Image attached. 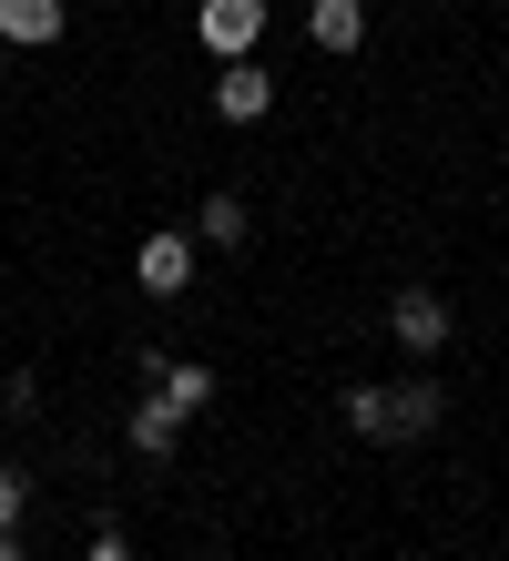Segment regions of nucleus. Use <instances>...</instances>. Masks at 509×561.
Here are the masks:
<instances>
[{
    "instance_id": "obj_1",
    "label": "nucleus",
    "mask_w": 509,
    "mask_h": 561,
    "mask_svg": "<svg viewBox=\"0 0 509 561\" xmlns=\"http://www.w3.org/2000/svg\"><path fill=\"white\" fill-rule=\"evenodd\" d=\"M449 419V399H438V378H397V388H347V428L357 439H428V428Z\"/></svg>"
},
{
    "instance_id": "obj_2",
    "label": "nucleus",
    "mask_w": 509,
    "mask_h": 561,
    "mask_svg": "<svg viewBox=\"0 0 509 561\" xmlns=\"http://www.w3.org/2000/svg\"><path fill=\"white\" fill-rule=\"evenodd\" d=\"M387 337L428 368V357L449 347V296H438V286H397V296H387Z\"/></svg>"
},
{
    "instance_id": "obj_3",
    "label": "nucleus",
    "mask_w": 509,
    "mask_h": 561,
    "mask_svg": "<svg viewBox=\"0 0 509 561\" xmlns=\"http://www.w3.org/2000/svg\"><path fill=\"white\" fill-rule=\"evenodd\" d=\"M194 42L215 51V61H255V42H265V0H204V11H194Z\"/></svg>"
},
{
    "instance_id": "obj_4",
    "label": "nucleus",
    "mask_w": 509,
    "mask_h": 561,
    "mask_svg": "<svg viewBox=\"0 0 509 561\" xmlns=\"http://www.w3.org/2000/svg\"><path fill=\"white\" fill-rule=\"evenodd\" d=\"M194 245H204V236H184V225H163V236H143V255H132V276H143V296H184V286H194Z\"/></svg>"
},
{
    "instance_id": "obj_5",
    "label": "nucleus",
    "mask_w": 509,
    "mask_h": 561,
    "mask_svg": "<svg viewBox=\"0 0 509 561\" xmlns=\"http://www.w3.org/2000/svg\"><path fill=\"white\" fill-rule=\"evenodd\" d=\"M215 113L224 123H265L276 113V72H265V61H224L215 72Z\"/></svg>"
},
{
    "instance_id": "obj_6",
    "label": "nucleus",
    "mask_w": 509,
    "mask_h": 561,
    "mask_svg": "<svg viewBox=\"0 0 509 561\" xmlns=\"http://www.w3.org/2000/svg\"><path fill=\"white\" fill-rule=\"evenodd\" d=\"M61 21H72L61 0H0V42H11V51H51Z\"/></svg>"
},
{
    "instance_id": "obj_7",
    "label": "nucleus",
    "mask_w": 509,
    "mask_h": 561,
    "mask_svg": "<svg viewBox=\"0 0 509 561\" xmlns=\"http://www.w3.org/2000/svg\"><path fill=\"white\" fill-rule=\"evenodd\" d=\"M123 439H132V459H163V449H174V439H184V409H174V399H163V388H143V409H132V419H123Z\"/></svg>"
},
{
    "instance_id": "obj_8",
    "label": "nucleus",
    "mask_w": 509,
    "mask_h": 561,
    "mask_svg": "<svg viewBox=\"0 0 509 561\" xmlns=\"http://www.w3.org/2000/svg\"><path fill=\"white\" fill-rule=\"evenodd\" d=\"M305 31H316V51H357L367 42V0H305Z\"/></svg>"
},
{
    "instance_id": "obj_9",
    "label": "nucleus",
    "mask_w": 509,
    "mask_h": 561,
    "mask_svg": "<svg viewBox=\"0 0 509 561\" xmlns=\"http://www.w3.org/2000/svg\"><path fill=\"white\" fill-rule=\"evenodd\" d=\"M194 236H204V245H245V236H255V205H245V194H204Z\"/></svg>"
},
{
    "instance_id": "obj_10",
    "label": "nucleus",
    "mask_w": 509,
    "mask_h": 561,
    "mask_svg": "<svg viewBox=\"0 0 509 561\" xmlns=\"http://www.w3.org/2000/svg\"><path fill=\"white\" fill-rule=\"evenodd\" d=\"M163 399H174V409L194 419L204 399H215V368H204V357H174V368H163Z\"/></svg>"
},
{
    "instance_id": "obj_11",
    "label": "nucleus",
    "mask_w": 509,
    "mask_h": 561,
    "mask_svg": "<svg viewBox=\"0 0 509 561\" xmlns=\"http://www.w3.org/2000/svg\"><path fill=\"white\" fill-rule=\"evenodd\" d=\"M21 501H31V480L11 470V459H0V531H21Z\"/></svg>"
},
{
    "instance_id": "obj_12",
    "label": "nucleus",
    "mask_w": 509,
    "mask_h": 561,
    "mask_svg": "<svg viewBox=\"0 0 509 561\" xmlns=\"http://www.w3.org/2000/svg\"><path fill=\"white\" fill-rule=\"evenodd\" d=\"M82 561H132V541L113 531V520H102V531H92V551H82Z\"/></svg>"
},
{
    "instance_id": "obj_13",
    "label": "nucleus",
    "mask_w": 509,
    "mask_h": 561,
    "mask_svg": "<svg viewBox=\"0 0 509 561\" xmlns=\"http://www.w3.org/2000/svg\"><path fill=\"white\" fill-rule=\"evenodd\" d=\"M0 561H21V531H0Z\"/></svg>"
},
{
    "instance_id": "obj_14",
    "label": "nucleus",
    "mask_w": 509,
    "mask_h": 561,
    "mask_svg": "<svg viewBox=\"0 0 509 561\" xmlns=\"http://www.w3.org/2000/svg\"><path fill=\"white\" fill-rule=\"evenodd\" d=\"M0 51H11V42H0Z\"/></svg>"
}]
</instances>
